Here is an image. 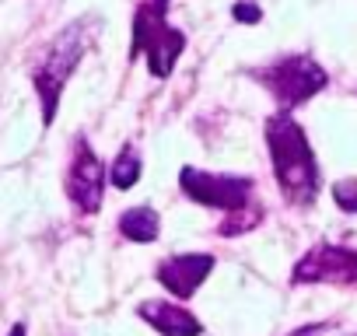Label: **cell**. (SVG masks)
<instances>
[{
  "label": "cell",
  "mask_w": 357,
  "mask_h": 336,
  "mask_svg": "<svg viewBox=\"0 0 357 336\" xmlns=\"http://www.w3.org/2000/svg\"><path fill=\"white\" fill-rule=\"evenodd\" d=\"M350 336H357V333H350Z\"/></svg>",
  "instance_id": "17"
},
{
  "label": "cell",
  "mask_w": 357,
  "mask_h": 336,
  "mask_svg": "<svg viewBox=\"0 0 357 336\" xmlns=\"http://www.w3.org/2000/svg\"><path fill=\"white\" fill-rule=\"evenodd\" d=\"M266 133V151L280 193L294 207H308L319 197V161L312 154V144L301 130V123L291 112H277L263 126Z\"/></svg>",
  "instance_id": "1"
},
{
  "label": "cell",
  "mask_w": 357,
  "mask_h": 336,
  "mask_svg": "<svg viewBox=\"0 0 357 336\" xmlns=\"http://www.w3.org/2000/svg\"><path fill=\"white\" fill-rule=\"evenodd\" d=\"M291 284H357V249L312 245L291 270Z\"/></svg>",
  "instance_id": "7"
},
{
  "label": "cell",
  "mask_w": 357,
  "mask_h": 336,
  "mask_svg": "<svg viewBox=\"0 0 357 336\" xmlns=\"http://www.w3.org/2000/svg\"><path fill=\"white\" fill-rule=\"evenodd\" d=\"M178 186L183 193L200 204V207H214L221 211L225 217L228 214H238L245 207H252V193H256V183L249 176H218V172H204V168H193L186 165L178 172Z\"/></svg>",
  "instance_id": "5"
},
{
  "label": "cell",
  "mask_w": 357,
  "mask_h": 336,
  "mask_svg": "<svg viewBox=\"0 0 357 336\" xmlns=\"http://www.w3.org/2000/svg\"><path fill=\"white\" fill-rule=\"evenodd\" d=\"M259 221H263V207H259V204H252V207H245V211H238V214H228V217L218 224V235H225V238H235V235H245V231H252Z\"/></svg>",
  "instance_id": "12"
},
{
  "label": "cell",
  "mask_w": 357,
  "mask_h": 336,
  "mask_svg": "<svg viewBox=\"0 0 357 336\" xmlns=\"http://www.w3.org/2000/svg\"><path fill=\"white\" fill-rule=\"evenodd\" d=\"M91 25H95L91 18H81V22H70L67 29H60L53 36V43L39 53L36 67H32V88L39 95V109H43V123L46 126H53V119L60 112L63 88H67L70 74L77 70V63L84 60V53L95 43V29Z\"/></svg>",
  "instance_id": "2"
},
{
  "label": "cell",
  "mask_w": 357,
  "mask_h": 336,
  "mask_svg": "<svg viewBox=\"0 0 357 336\" xmlns=\"http://www.w3.org/2000/svg\"><path fill=\"white\" fill-rule=\"evenodd\" d=\"M168 8L172 0H140L133 11L130 56H144L154 77H168L175 70V60L186 49V32L168 25Z\"/></svg>",
  "instance_id": "3"
},
{
  "label": "cell",
  "mask_w": 357,
  "mask_h": 336,
  "mask_svg": "<svg viewBox=\"0 0 357 336\" xmlns=\"http://www.w3.org/2000/svg\"><path fill=\"white\" fill-rule=\"evenodd\" d=\"M333 200H336V207H340V211L357 214V176L333 183Z\"/></svg>",
  "instance_id": "13"
},
{
  "label": "cell",
  "mask_w": 357,
  "mask_h": 336,
  "mask_svg": "<svg viewBox=\"0 0 357 336\" xmlns=\"http://www.w3.org/2000/svg\"><path fill=\"white\" fill-rule=\"evenodd\" d=\"M231 15H235V22H242V25H256V22L263 18L259 4H252V0H242V4H235Z\"/></svg>",
  "instance_id": "14"
},
{
  "label": "cell",
  "mask_w": 357,
  "mask_h": 336,
  "mask_svg": "<svg viewBox=\"0 0 357 336\" xmlns=\"http://www.w3.org/2000/svg\"><path fill=\"white\" fill-rule=\"evenodd\" d=\"M329 329V322H308V326H298V329H291L287 336H322Z\"/></svg>",
  "instance_id": "15"
},
{
  "label": "cell",
  "mask_w": 357,
  "mask_h": 336,
  "mask_svg": "<svg viewBox=\"0 0 357 336\" xmlns=\"http://www.w3.org/2000/svg\"><path fill=\"white\" fill-rule=\"evenodd\" d=\"M8 336H25V322H18V326H11V333Z\"/></svg>",
  "instance_id": "16"
},
{
  "label": "cell",
  "mask_w": 357,
  "mask_h": 336,
  "mask_svg": "<svg viewBox=\"0 0 357 336\" xmlns=\"http://www.w3.org/2000/svg\"><path fill=\"white\" fill-rule=\"evenodd\" d=\"M144 322H151L161 336H204V322L175 301H144L137 308Z\"/></svg>",
  "instance_id": "9"
},
{
  "label": "cell",
  "mask_w": 357,
  "mask_h": 336,
  "mask_svg": "<svg viewBox=\"0 0 357 336\" xmlns=\"http://www.w3.org/2000/svg\"><path fill=\"white\" fill-rule=\"evenodd\" d=\"M105 179L109 168L102 165V158L95 154V147L77 137L74 151H70V165H67V200L74 204L77 214H98L102 197H105Z\"/></svg>",
  "instance_id": "6"
},
{
  "label": "cell",
  "mask_w": 357,
  "mask_h": 336,
  "mask_svg": "<svg viewBox=\"0 0 357 336\" xmlns=\"http://www.w3.org/2000/svg\"><path fill=\"white\" fill-rule=\"evenodd\" d=\"M211 270H214L211 252H178V256H168L158 263V284L165 291H172L178 301H186L204 287Z\"/></svg>",
  "instance_id": "8"
},
{
  "label": "cell",
  "mask_w": 357,
  "mask_h": 336,
  "mask_svg": "<svg viewBox=\"0 0 357 336\" xmlns=\"http://www.w3.org/2000/svg\"><path fill=\"white\" fill-rule=\"evenodd\" d=\"M252 81L263 84V88L277 98L280 112H291V109L305 105L308 98H315V95L329 84V74H326V67H319L312 56H305V53H287V56H277V60L266 63V67H256V70H252Z\"/></svg>",
  "instance_id": "4"
},
{
  "label": "cell",
  "mask_w": 357,
  "mask_h": 336,
  "mask_svg": "<svg viewBox=\"0 0 357 336\" xmlns=\"http://www.w3.org/2000/svg\"><path fill=\"white\" fill-rule=\"evenodd\" d=\"M119 235L126 242H137V245H147L161 235V217L151 211V207H130L119 214Z\"/></svg>",
  "instance_id": "10"
},
{
  "label": "cell",
  "mask_w": 357,
  "mask_h": 336,
  "mask_svg": "<svg viewBox=\"0 0 357 336\" xmlns=\"http://www.w3.org/2000/svg\"><path fill=\"white\" fill-rule=\"evenodd\" d=\"M109 183H112L116 190H133V186L140 183V154H137L133 144H123V147H119L116 161L109 165Z\"/></svg>",
  "instance_id": "11"
}]
</instances>
